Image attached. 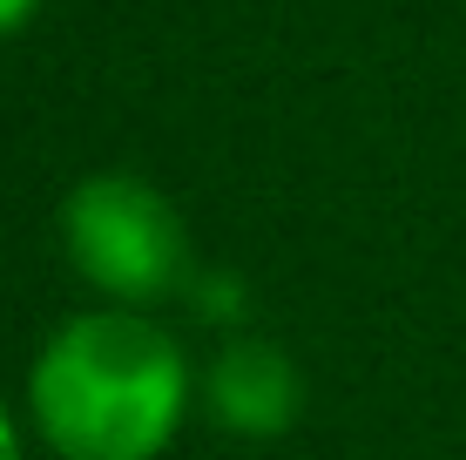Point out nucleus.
Instances as JSON below:
<instances>
[{
    "label": "nucleus",
    "instance_id": "obj_1",
    "mask_svg": "<svg viewBox=\"0 0 466 460\" xmlns=\"http://www.w3.org/2000/svg\"><path fill=\"white\" fill-rule=\"evenodd\" d=\"M27 406L61 460H156L183 426L189 366L142 312H82L41 345Z\"/></svg>",
    "mask_w": 466,
    "mask_h": 460
},
{
    "label": "nucleus",
    "instance_id": "obj_2",
    "mask_svg": "<svg viewBox=\"0 0 466 460\" xmlns=\"http://www.w3.org/2000/svg\"><path fill=\"white\" fill-rule=\"evenodd\" d=\"M61 237L88 284H102L122 305H149L183 284L189 237L163 189L142 177H88L61 203Z\"/></svg>",
    "mask_w": 466,
    "mask_h": 460
},
{
    "label": "nucleus",
    "instance_id": "obj_3",
    "mask_svg": "<svg viewBox=\"0 0 466 460\" xmlns=\"http://www.w3.org/2000/svg\"><path fill=\"white\" fill-rule=\"evenodd\" d=\"M210 400L223 426H237V434H278L298 406V379L284 366V353H270V345H230L217 359Z\"/></svg>",
    "mask_w": 466,
    "mask_h": 460
},
{
    "label": "nucleus",
    "instance_id": "obj_4",
    "mask_svg": "<svg viewBox=\"0 0 466 460\" xmlns=\"http://www.w3.org/2000/svg\"><path fill=\"white\" fill-rule=\"evenodd\" d=\"M35 7H41V0H0V35L27 27V21H35Z\"/></svg>",
    "mask_w": 466,
    "mask_h": 460
},
{
    "label": "nucleus",
    "instance_id": "obj_5",
    "mask_svg": "<svg viewBox=\"0 0 466 460\" xmlns=\"http://www.w3.org/2000/svg\"><path fill=\"white\" fill-rule=\"evenodd\" d=\"M0 460H21V440H14V420H7V406H0Z\"/></svg>",
    "mask_w": 466,
    "mask_h": 460
}]
</instances>
